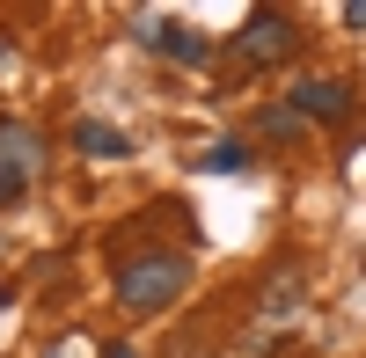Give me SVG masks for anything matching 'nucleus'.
I'll use <instances>...</instances> for the list:
<instances>
[{"label": "nucleus", "instance_id": "obj_1", "mask_svg": "<svg viewBox=\"0 0 366 358\" xmlns=\"http://www.w3.org/2000/svg\"><path fill=\"white\" fill-rule=\"evenodd\" d=\"M183 285H191V256L183 249H139L117 263V307L132 314H154L169 300H183Z\"/></svg>", "mask_w": 366, "mask_h": 358}, {"label": "nucleus", "instance_id": "obj_4", "mask_svg": "<svg viewBox=\"0 0 366 358\" xmlns=\"http://www.w3.org/2000/svg\"><path fill=\"white\" fill-rule=\"evenodd\" d=\"M286 110L300 117V125H345V117H352V81H337V73H315V81L286 88Z\"/></svg>", "mask_w": 366, "mask_h": 358}, {"label": "nucleus", "instance_id": "obj_8", "mask_svg": "<svg viewBox=\"0 0 366 358\" xmlns=\"http://www.w3.org/2000/svg\"><path fill=\"white\" fill-rule=\"evenodd\" d=\"M205 175H242V168H257V139H212L205 154H198Z\"/></svg>", "mask_w": 366, "mask_h": 358}, {"label": "nucleus", "instance_id": "obj_11", "mask_svg": "<svg viewBox=\"0 0 366 358\" xmlns=\"http://www.w3.org/2000/svg\"><path fill=\"white\" fill-rule=\"evenodd\" d=\"M103 358H139V351L132 344H103Z\"/></svg>", "mask_w": 366, "mask_h": 358}, {"label": "nucleus", "instance_id": "obj_7", "mask_svg": "<svg viewBox=\"0 0 366 358\" xmlns=\"http://www.w3.org/2000/svg\"><path fill=\"white\" fill-rule=\"evenodd\" d=\"M74 146H81V154H96V161H125V154H132V139L117 132V125H103V117H81V125H74Z\"/></svg>", "mask_w": 366, "mask_h": 358}, {"label": "nucleus", "instance_id": "obj_9", "mask_svg": "<svg viewBox=\"0 0 366 358\" xmlns=\"http://www.w3.org/2000/svg\"><path fill=\"white\" fill-rule=\"evenodd\" d=\"M293 132H300L293 110H264V139H293Z\"/></svg>", "mask_w": 366, "mask_h": 358}, {"label": "nucleus", "instance_id": "obj_12", "mask_svg": "<svg viewBox=\"0 0 366 358\" xmlns=\"http://www.w3.org/2000/svg\"><path fill=\"white\" fill-rule=\"evenodd\" d=\"M51 358H66V351H51Z\"/></svg>", "mask_w": 366, "mask_h": 358}, {"label": "nucleus", "instance_id": "obj_5", "mask_svg": "<svg viewBox=\"0 0 366 358\" xmlns=\"http://www.w3.org/2000/svg\"><path fill=\"white\" fill-rule=\"evenodd\" d=\"M132 37L154 44V51H169V58H183V66H205V58H212V37H205V29H191V22H154V15H139Z\"/></svg>", "mask_w": 366, "mask_h": 358}, {"label": "nucleus", "instance_id": "obj_3", "mask_svg": "<svg viewBox=\"0 0 366 358\" xmlns=\"http://www.w3.org/2000/svg\"><path fill=\"white\" fill-rule=\"evenodd\" d=\"M37 168H44V139L8 117V125H0V213L22 205V190L37 183Z\"/></svg>", "mask_w": 366, "mask_h": 358}, {"label": "nucleus", "instance_id": "obj_10", "mask_svg": "<svg viewBox=\"0 0 366 358\" xmlns=\"http://www.w3.org/2000/svg\"><path fill=\"white\" fill-rule=\"evenodd\" d=\"M345 29H366V0H352V8H345Z\"/></svg>", "mask_w": 366, "mask_h": 358}, {"label": "nucleus", "instance_id": "obj_2", "mask_svg": "<svg viewBox=\"0 0 366 358\" xmlns=\"http://www.w3.org/2000/svg\"><path fill=\"white\" fill-rule=\"evenodd\" d=\"M227 51H234V66H242V73L286 66V58L300 51V22H293V15H279V8H257L249 22L234 29V44H227Z\"/></svg>", "mask_w": 366, "mask_h": 358}, {"label": "nucleus", "instance_id": "obj_6", "mask_svg": "<svg viewBox=\"0 0 366 358\" xmlns=\"http://www.w3.org/2000/svg\"><path fill=\"white\" fill-rule=\"evenodd\" d=\"M293 307H300V263H286V271L264 285V300H257V322H264V329H286V322H293Z\"/></svg>", "mask_w": 366, "mask_h": 358}]
</instances>
